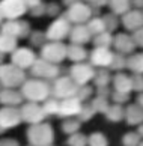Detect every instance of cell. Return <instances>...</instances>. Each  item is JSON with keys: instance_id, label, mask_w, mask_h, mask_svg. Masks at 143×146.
Listing matches in <instances>:
<instances>
[{"instance_id": "cell-47", "label": "cell", "mask_w": 143, "mask_h": 146, "mask_svg": "<svg viewBox=\"0 0 143 146\" xmlns=\"http://www.w3.org/2000/svg\"><path fill=\"white\" fill-rule=\"evenodd\" d=\"M78 2H81V0H63V5H65V6H72V5H75V3H78Z\"/></svg>"}, {"instance_id": "cell-17", "label": "cell", "mask_w": 143, "mask_h": 146, "mask_svg": "<svg viewBox=\"0 0 143 146\" xmlns=\"http://www.w3.org/2000/svg\"><path fill=\"white\" fill-rule=\"evenodd\" d=\"M81 110V104L80 101L75 98V96H71V98H65L62 102H59V111L57 115L63 116V117H71L78 115Z\"/></svg>"}, {"instance_id": "cell-3", "label": "cell", "mask_w": 143, "mask_h": 146, "mask_svg": "<svg viewBox=\"0 0 143 146\" xmlns=\"http://www.w3.org/2000/svg\"><path fill=\"white\" fill-rule=\"evenodd\" d=\"M26 82V74L23 69L11 65H0V83L6 89H14Z\"/></svg>"}, {"instance_id": "cell-49", "label": "cell", "mask_w": 143, "mask_h": 146, "mask_svg": "<svg viewBox=\"0 0 143 146\" xmlns=\"http://www.w3.org/2000/svg\"><path fill=\"white\" fill-rule=\"evenodd\" d=\"M3 24V14H2V11H0V26Z\"/></svg>"}, {"instance_id": "cell-8", "label": "cell", "mask_w": 143, "mask_h": 146, "mask_svg": "<svg viewBox=\"0 0 143 146\" xmlns=\"http://www.w3.org/2000/svg\"><path fill=\"white\" fill-rule=\"evenodd\" d=\"M0 11L3 18L6 20H20L27 12V6L23 0H2L0 2Z\"/></svg>"}, {"instance_id": "cell-37", "label": "cell", "mask_w": 143, "mask_h": 146, "mask_svg": "<svg viewBox=\"0 0 143 146\" xmlns=\"http://www.w3.org/2000/svg\"><path fill=\"white\" fill-rule=\"evenodd\" d=\"M92 109L95 110V111H102V113H106L107 109H108V104H107L106 98H102V96L96 98L95 101L92 102Z\"/></svg>"}, {"instance_id": "cell-6", "label": "cell", "mask_w": 143, "mask_h": 146, "mask_svg": "<svg viewBox=\"0 0 143 146\" xmlns=\"http://www.w3.org/2000/svg\"><path fill=\"white\" fill-rule=\"evenodd\" d=\"M67 57V45L63 42H47L41 47V59L57 65Z\"/></svg>"}, {"instance_id": "cell-44", "label": "cell", "mask_w": 143, "mask_h": 146, "mask_svg": "<svg viewBox=\"0 0 143 146\" xmlns=\"http://www.w3.org/2000/svg\"><path fill=\"white\" fill-rule=\"evenodd\" d=\"M113 98L116 102H125L128 101V94H120V92H114L113 94Z\"/></svg>"}, {"instance_id": "cell-50", "label": "cell", "mask_w": 143, "mask_h": 146, "mask_svg": "<svg viewBox=\"0 0 143 146\" xmlns=\"http://www.w3.org/2000/svg\"><path fill=\"white\" fill-rule=\"evenodd\" d=\"M2 60H3V54L0 53V63H2Z\"/></svg>"}, {"instance_id": "cell-24", "label": "cell", "mask_w": 143, "mask_h": 146, "mask_svg": "<svg viewBox=\"0 0 143 146\" xmlns=\"http://www.w3.org/2000/svg\"><path fill=\"white\" fill-rule=\"evenodd\" d=\"M17 50V39L9 35L0 33V53H14Z\"/></svg>"}, {"instance_id": "cell-9", "label": "cell", "mask_w": 143, "mask_h": 146, "mask_svg": "<svg viewBox=\"0 0 143 146\" xmlns=\"http://www.w3.org/2000/svg\"><path fill=\"white\" fill-rule=\"evenodd\" d=\"M93 75H95V71H93L92 65L90 63H74L72 66H71V80L75 83V84H86L89 80L93 78Z\"/></svg>"}, {"instance_id": "cell-22", "label": "cell", "mask_w": 143, "mask_h": 146, "mask_svg": "<svg viewBox=\"0 0 143 146\" xmlns=\"http://www.w3.org/2000/svg\"><path fill=\"white\" fill-rule=\"evenodd\" d=\"M67 57H69L71 60L75 62V63H80V62H83L84 59L87 57V51L84 50L83 45L71 44V45L67 47Z\"/></svg>"}, {"instance_id": "cell-25", "label": "cell", "mask_w": 143, "mask_h": 146, "mask_svg": "<svg viewBox=\"0 0 143 146\" xmlns=\"http://www.w3.org/2000/svg\"><path fill=\"white\" fill-rule=\"evenodd\" d=\"M87 30L90 32V35H100V33H104L106 32V26H104V21L101 17H92L89 21H87Z\"/></svg>"}, {"instance_id": "cell-11", "label": "cell", "mask_w": 143, "mask_h": 146, "mask_svg": "<svg viewBox=\"0 0 143 146\" xmlns=\"http://www.w3.org/2000/svg\"><path fill=\"white\" fill-rule=\"evenodd\" d=\"M32 74L38 78H56L59 75V66L50 62H45L42 59H36L32 65Z\"/></svg>"}, {"instance_id": "cell-27", "label": "cell", "mask_w": 143, "mask_h": 146, "mask_svg": "<svg viewBox=\"0 0 143 146\" xmlns=\"http://www.w3.org/2000/svg\"><path fill=\"white\" fill-rule=\"evenodd\" d=\"M93 44H95V47L110 48L112 44H113V36H112V33H108V32H104V33H100V35L95 36Z\"/></svg>"}, {"instance_id": "cell-42", "label": "cell", "mask_w": 143, "mask_h": 146, "mask_svg": "<svg viewBox=\"0 0 143 146\" xmlns=\"http://www.w3.org/2000/svg\"><path fill=\"white\" fill-rule=\"evenodd\" d=\"M86 3L89 5L92 9H96V11H98L100 8L106 6V5L108 3V0H86Z\"/></svg>"}, {"instance_id": "cell-38", "label": "cell", "mask_w": 143, "mask_h": 146, "mask_svg": "<svg viewBox=\"0 0 143 146\" xmlns=\"http://www.w3.org/2000/svg\"><path fill=\"white\" fill-rule=\"evenodd\" d=\"M30 36V41L33 45H44L45 44V33H42V32H32V33L29 35Z\"/></svg>"}, {"instance_id": "cell-33", "label": "cell", "mask_w": 143, "mask_h": 146, "mask_svg": "<svg viewBox=\"0 0 143 146\" xmlns=\"http://www.w3.org/2000/svg\"><path fill=\"white\" fill-rule=\"evenodd\" d=\"M68 145L69 146H86L87 145V137L83 134L74 133L71 134V137L68 139Z\"/></svg>"}, {"instance_id": "cell-40", "label": "cell", "mask_w": 143, "mask_h": 146, "mask_svg": "<svg viewBox=\"0 0 143 146\" xmlns=\"http://www.w3.org/2000/svg\"><path fill=\"white\" fill-rule=\"evenodd\" d=\"M59 14H60V6L57 3H48V5H45V15L57 17Z\"/></svg>"}, {"instance_id": "cell-31", "label": "cell", "mask_w": 143, "mask_h": 146, "mask_svg": "<svg viewBox=\"0 0 143 146\" xmlns=\"http://www.w3.org/2000/svg\"><path fill=\"white\" fill-rule=\"evenodd\" d=\"M42 111H44V115H57V111H59V101L47 98L45 102H44V106H42Z\"/></svg>"}, {"instance_id": "cell-23", "label": "cell", "mask_w": 143, "mask_h": 146, "mask_svg": "<svg viewBox=\"0 0 143 146\" xmlns=\"http://www.w3.org/2000/svg\"><path fill=\"white\" fill-rule=\"evenodd\" d=\"M108 6L112 9L113 15H124L131 9V0H108Z\"/></svg>"}, {"instance_id": "cell-39", "label": "cell", "mask_w": 143, "mask_h": 146, "mask_svg": "<svg viewBox=\"0 0 143 146\" xmlns=\"http://www.w3.org/2000/svg\"><path fill=\"white\" fill-rule=\"evenodd\" d=\"M139 134H136V133H128L126 136L124 137V145L125 146H139Z\"/></svg>"}, {"instance_id": "cell-10", "label": "cell", "mask_w": 143, "mask_h": 146, "mask_svg": "<svg viewBox=\"0 0 143 146\" xmlns=\"http://www.w3.org/2000/svg\"><path fill=\"white\" fill-rule=\"evenodd\" d=\"M35 60H36V54L32 48L20 47L12 53V65L20 68V69H23V71L26 68H30L35 63Z\"/></svg>"}, {"instance_id": "cell-19", "label": "cell", "mask_w": 143, "mask_h": 146, "mask_svg": "<svg viewBox=\"0 0 143 146\" xmlns=\"http://www.w3.org/2000/svg\"><path fill=\"white\" fill-rule=\"evenodd\" d=\"M113 45H114V48H116V51L122 56L128 54V53H133L134 48H136L131 36L126 35V33H119V35L114 36L113 38Z\"/></svg>"}, {"instance_id": "cell-28", "label": "cell", "mask_w": 143, "mask_h": 146, "mask_svg": "<svg viewBox=\"0 0 143 146\" xmlns=\"http://www.w3.org/2000/svg\"><path fill=\"white\" fill-rule=\"evenodd\" d=\"M102 21H104V26H106V32H108V33H112L113 30H116L118 29V26H119V20L116 15H113V14H107V15H104V17H101Z\"/></svg>"}, {"instance_id": "cell-29", "label": "cell", "mask_w": 143, "mask_h": 146, "mask_svg": "<svg viewBox=\"0 0 143 146\" xmlns=\"http://www.w3.org/2000/svg\"><path fill=\"white\" fill-rule=\"evenodd\" d=\"M106 115H107V117L110 119V121L118 122V121H120V119H124V109L119 104H116L113 107H108L107 111H106Z\"/></svg>"}, {"instance_id": "cell-30", "label": "cell", "mask_w": 143, "mask_h": 146, "mask_svg": "<svg viewBox=\"0 0 143 146\" xmlns=\"http://www.w3.org/2000/svg\"><path fill=\"white\" fill-rule=\"evenodd\" d=\"M125 65L131 69V71L140 74L142 72V54H140V53H139V54H133L128 60H126Z\"/></svg>"}, {"instance_id": "cell-21", "label": "cell", "mask_w": 143, "mask_h": 146, "mask_svg": "<svg viewBox=\"0 0 143 146\" xmlns=\"http://www.w3.org/2000/svg\"><path fill=\"white\" fill-rule=\"evenodd\" d=\"M113 84H114V92H120V94H128L133 89V78L128 77L125 74H118L113 78Z\"/></svg>"}, {"instance_id": "cell-51", "label": "cell", "mask_w": 143, "mask_h": 146, "mask_svg": "<svg viewBox=\"0 0 143 146\" xmlns=\"http://www.w3.org/2000/svg\"><path fill=\"white\" fill-rule=\"evenodd\" d=\"M48 146H51V145H48Z\"/></svg>"}, {"instance_id": "cell-16", "label": "cell", "mask_w": 143, "mask_h": 146, "mask_svg": "<svg viewBox=\"0 0 143 146\" xmlns=\"http://www.w3.org/2000/svg\"><path fill=\"white\" fill-rule=\"evenodd\" d=\"M120 23L124 24V27L126 30H131V32H134L137 29H142V24H143L142 11H139V9H130L128 12H125L122 15Z\"/></svg>"}, {"instance_id": "cell-7", "label": "cell", "mask_w": 143, "mask_h": 146, "mask_svg": "<svg viewBox=\"0 0 143 146\" xmlns=\"http://www.w3.org/2000/svg\"><path fill=\"white\" fill-rule=\"evenodd\" d=\"M0 33L9 35L18 39V38H27L30 35V24L24 20H8L6 23L0 26Z\"/></svg>"}, {"instance_id": "cell-45", "label": "cell", "mask_w": 143, "mask_h": 146, "mask_svg": "<svg viewBox=\"0 0 143 146\" xmlns=\"http://www.w3.org/2000/svg\"><path fill=\"white\" fill-rule=\"evenodd\" d=\"M23 2H24V5L27 6V11L32 9V8H35V6H38L39 3H42L41 0H23Z\"/></svg>"}, {"instance_id": "cell-15", "label": "cell", "mask_w": 143, "mask_h": 146, "mask_svg": "<svg viewBox=\"0 0 143 146\" xmlns=\"http://www.w3.org/2000/svg\"><path fill=\"white\" fill-rule=\"evenodd\" d=\"M113 54L114 53L110 48L95 47V50H92L90 53V65H95V66H100V68H107L113 60Z\"/></svg>"}, {"instance_id": "cell-4", "label": "cell", "mask_w": 143, "mask_h": 146, "mask_svg": "<svg viewBox=\"0 0 143 146\" xmlns=\"http://www.w3.org/2000/svg\"><path fill=\"white\" fill-rule=\"evenodd\" d=\"M95 14H96V9H92L89 5L84 3V2H78V3L72 5V6H69L67 14H65L63 17L67 18L69 23H74L77 26V24L87 23Z\"/></svg>"}, {"instance_id": "cell-34", "label": "cell", "mask_w": 143, "mask_h": 146, "mask_svg": "<svg viewBox=\"0 0 143 146\" xmlns=\"http://www.w3.org/2000/svg\"><path fill=\"white\" fill-rule=\"evenodd\" d=\"M78 128H80V122L78 121H74V119H68V121L62 125V129L67 134H74Z\"/></svg>"}, {"instance_id": "cell-48", "label": "cell", "mask_w": 143, "mask_h": 146, "mask_svg": "<svg viewBox=\"0 0 143 146\" xmlns=\"http://www.w3.org/2000/svg\"><path fill=\"white\" fill-rule=\"evenodd\" d=\"M131 5L137 6V9L140 11V8H142V0H131Z\"/></svg>"}, {"instance_id": "cell-13", "label": "cell", "mask_w": 143, "mask_h": 146, "mask_svg": "<svg viewBox=\"0 0 143 146\" xmlns=\"http://www.w3.org/2000/svg\"><path fill=\"white\" fill-rule=\"evenodd\" d=\"M20 116H21V121H26V122L32 123V125L41 123V121L45 117V115L42 111V107H39L36 102H27V104H24L20 110Z\"/></svg>"}, {"instance_id": "cell-12", "label": "cell", "mask_w": 143, "mask_h": 146, "mask_svg": "<svg viewBox=\"0 0 143 146\" xmlns=\"http://www.w3.org/2000/svg\"><path fill=\"white\" fill-rule=\"evenodd\" d=\"M53 94L57 96V98H71V96H75L77 92V84L71 80L69 77H60L57 78L53 84Z\"/></svg>"}, {"instance_id": "cell-43", "label": "cell", "mask_w": 143, "mask_h": 146, "mask_svg": "<svg viewBox=\"0 0 143 146\" xmlns=\"http://www.w3.org/2000/svg\"><path fill=\"white\" fill-rule=\"evenodd\" d=\"M142 38H143V32H142V29H137V30H134V33H133V36H131V39H133L134 45L142 47V44H143Z\"/></svg>"}, {"instance_id": "cell-32", "label": "cell", "mask_w": 143, "mask_h": 146, "mask_svg": "<svg viewBox=\"0 0 143 146\" xmlns=\"http://www.w3.org/2000/svg\"><path fill=\"white\" fill-rule=\"evenodd\" d=\"M87 143H89V146H107L108 142L104 134L101 133H93L90 134V137L87 139Z\"/></svg>"}, {"instance_id": "cell-14", "label": "cell", "mask_w": 143, "mask_h": 146, "mask_svg": "<svg viewBox=\"0 0 143 146\" xmlns=\"http://www.w3.org/2000/svg\"><path fill=\"white\" fill-rule=\"evenodd\" d=\"M21 122L20 110L15 107H3L0 110V129H9Z\"/></svg>"}, {"instance_id": "cell-20", "label": "cell", "mask_w": 143, "mask_h": 146, "mask_svg": "<svg viewBox=\"0 0 143 146\" xmlns=\"http://www.w3.org/2000/svg\"><path fill=\"white\" fill-rule=\"evenodd\" d=\"M23 96L14 89H3V92H0V102L5 104L6 107H14L21 102Z\"/></svg>"}, {"instance_id": "cell-2", "label": "cell", "mask_w": 143, "mask_h": 146, "mask_svg": "<svg viewBox=\"0 0 143 146\" xmlns=\"http://www.w3.org/2000/svg\"><path fill=\"white\" fill-rule=\"evenodd\" d=\"M27 137L32 146H48L54 139V133L48 123H35L27 129Z\"/></svg>"}, {"instance_id": "cell-35", "label": "cell", "mask_w": 143, "mask_h": 146, "mask_svg": "<svg viewBox=\"0 0 143 146\" xmlns=\"http://www.w3.org/2000/svg\"><path fill=\"white\" fill-rule=\"evenodd\" d=\"M93 78L96 80V83L100 84L101 88H104V86H107V83L110 82V80H112V77L108 75V72L106 71V69H101V71L98 72V74L93 75Z\"/></svg>"}, {"instance_id": "cell-36", "label": "cell", "mask_w": 143, "mask_h": 146, "mask_svg": "<svg viewBox=\"0 0 143 146\" xmlns=\"http://www.w3.org/2000/svg\"><path fill=\"white\" fill-rule=\"evenodd\" d=\"M125 63H126L125 57L122 54H119V53H114V54H113V60H112V63H110V68H113V69H122L125 66Z\"/></svg>"}, {"instance_id": "cell-5", "label": "cell", "mask_w": 143, "mask_h": 146, "mask_svg": "<svg viewBox=\"0 0 143 146\" xmlns=\"http://www.w3.org/2000/svg\"><path fill=\"white\" fill-rule=\"evenodd\" d=\"M71 27L72 26L65 17H57L48 26V29L45 32V39L48 42H62L69 35Z\"/></svg>"}, {"instance_id": "cell-1", "label": "cell", "mask_w": 143, "mask_h": 146, "mask_svg": "<svg viewBox=\"0 0 143 146\" xmlns=\"http://www.w3.org/2000/svg\"><path fill=\"white\" fill-rule=\"evenodd\" d=\"M23 88H21V96L27 98L30 102H39V101H45L48 98V95L51 94V86L47 82L39 78H33V80H27L24 82Z\"/></svg>"}, {"instance_id": "cell-18", "label": "cell", "mask_w": 143, "mask_h": 146, "mask_svg": "<svg viewBox=\"0 0 143 146\" xmlns=\"http://www.w3.org/2000/svg\"><path fill=\"white\" fill-rule=\"evenodd\" d=\"M68 36L71 39V44H74V45H83V44H87L92 39L90 32L87 30V27L84 24H77L74 27H71Z\"/></svg>"}, {"instance_id": "cell-26", "label": "cell", "mask_w": 143, "mask_h": 146, "mask_svg": "<svg viewBox=\"0 0 143 146\" xmlns=\"http://www.w3.org/2000/svg\"><path fill=\"white\" fill-rule=\"evenodd\" d=\"M124 116L126 117V121H128V123H131V125L140 123V121H142V111H140V107L130 106L128 109L124 111Z\"/></svg>"}, {"instance_id": "cell-41", "label": "cell", "mask_w": 143, "mask_h": 146, "mask_svg": "<svg viewBox=\"0 0 143 146\" xmlns=\"http://www.w3.org/2000/svg\"><path fill=\"white\" fill-rule=\"evenodd\" d=\"M30 15H33V17H42V15H45V5L44 3H39L38 6L29 9Z\"/></svg>"}, {"instance_id": "cell-46", "label": "cell", "mask_w": 143, "mask_h": 146, "mask_svg": "<svg viewBox=\"0 0 143 146\" xmlns=\"http://www.w3.org/2000/svg\"><path fill=\"white\" fill-rule=\"evenodd\" d=\"M0 146H18V143L12 139H3L0 140Z\"/></svg>"}]
</instances>
